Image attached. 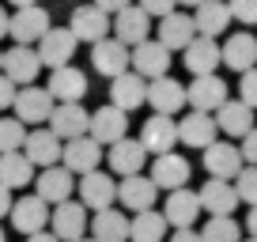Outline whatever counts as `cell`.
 <instances>
[{
  "instance_id": "1",
  "label": "cell",
  "mask_w": 257,
  "mask_h": 242,
  "mask_svg": "<svg viewBox=\"0 0 257 242\" xmlns=\"http://www.w3.org/2000/svg\"><path fill=\"white\" fill-rule=\"evenodd\" d=\"M76 46H80V42H76V34L68 31V27L49 23V31L38 38V49H34V53H38L42 68H61V65H68L76 57Z\"/></svg>"
},
{
  "instance_id": "2",
  "label": "cell",
  "mask_w": 257,
  "mask_h": 242,
  "mask_svg": "<svg viewBox=\"0 0 257 242\" xmlns=\"http://www.w3.org/2000/svg\"><path fill=\"white\" fill-rule=\"evenodd\" d=\"M128 65H133V72L144 76V80H155V76H167L170 72V49L163 46L159 38H144L137 42V46L128 49Z\"/></svg>"
},
{
  "instance_id": "3",
  "label": "cell",
  "mask_w": 257,
  "mask_h": 242,
  "mask_svg": "<svg viewBox=\"0 0 257 242\" xmlns=\"http://www.w3.org/2000/svg\"><path fill=\"white\" fill-rule=\"evenodd\" d=\"M46 31H49V12L38 4L16 8V16H8V34L16 38V46H34Z\"/></svg>"
},
{
  "instance_id": "4",
  "label": "cell",
  "mask_w": 257,
  "mask_h": 242,
  "mask_svg": "<svg viewBox=\"0 0 257 242\" xmlns=\"http://www.w3.org/2000/svg\"><path fill=\"white\" fill-rule=\"evenodd\" d=\"M12 110H16V117L31 121V125H38V121L49 117V110H53V95H49L46 87H38V83H23V87H16V98H12Z\"/></svg>"
},
{
  "instance_id": "5",
  "label": "cell",
  "mask_w": 257,
  "mask_h": 242,
  "mask_svg": "<svg viewBox=\"0 0 257 242\" xmlns=\"http://www.w3.org/2000/svg\"><path fill=\"white\" fill-rule=\"evenodd\" d=\"M49 227H53V234L61 242H72V238H80L83 231H87V208H83L80 201H61V204H53L49 208Z\"/></svg>"
},
{
  "instance_id": "6",
  "label": "cell",
  "mask_w": 257,
  "mask_h": 242,
  "mask_svg": "<svg viewBox=\"0 0 257 242\" xmlns=\"http://www.w3.org/2000/svg\"><path fill=\"white\" fill-rule=\"evenodd\" d=\"M0 72L8 76L16 87H23V83H34V80H38L42 61H38V53H34L31 46H12L8 53L0 57Z\"/></svg>"
},
{
  "instance_id": "7",
  "label": "cell",
  "mask_w": 257,
  "mask_h": 242,
  "mask_svg": "<svg viewBox=\"0 0 257 242\" xmlns=\"http://www.w3.org/2000/svg\"><path fill=\"white\" fill-rule=\"evenodd\" d=\"M46 121H49V133L57 140H72V137L87 133V110H83V102H53Z\"/></svg>"
},
{
  "instance_id": "8",
  "label": "cell",
  "mask_w": 257,
  "mask_h": 242,
  "mask_svg": "<svg viewBox=\"0 0 257 242\" xmlns=\"http://www.w3.org/2000/svg\"><path fill=\"white\" fill-rule=\"evenodd\" d=\"M87 137L95 140V144H113V140L128 137L125 110H117V106H102V110L87 113Z\"/></svg>"
},
{
  "instance_id": "9",
  "label": "cell",
  "mask_w": 257,
  "mask_h": 242,
  "mask_svg": "<svg viewBox=\"0 0 257 242\" xmlns=\"http://www.w3.org/2000/svg\"><path fill=\"white\" fill-rule=\"evenodd\" d=\"M98 159H102V144H95L87 133H83V137H72V140H61V163L72 170V174L95 170Z\"/></svg>"
},
{
  "instance_id": "10",
  "label": "cell",
  "mask_w": 257,
  "mask_h": 242,
  "mask_svg": "<svg viewBox=\"0 0 257 242\" xmlns=\"http://www.w3.org/2000/svg\"><path fill=\"white\" fill-rule=\"evenodd\" d=\"M80 204L83 208H106V204H113L117 201V182H113L110 174H102V170H87V174H80Z\"/></svg>"
},
{
  "instance_id": "11",
  "label": "cell",
  "mask_w": 257,
  "mask_h": 242,
  "mask_svg": "<svg viewBox=\"0 0 257 242\" xmlns=\"http://www.w3.org/2000/svg\"><path fill=\"white\" fill-rule=\"evenodd\" d=\"M113 38L121 42V46H137V42L148 38V31H152V16H144V12L137 8V4H125L121 12H113V23H110Z\"/></svg>"
},
{
  "instance_id": "12",
  "label": "cell",
  "mask_w": 257,
  "mask_h": 242,
  "mask_svg": "<svg viewBox=\"0 0 257 242\" xmlns=\"http://www.w3.org/2000/svg\"><path fill=\"white\" fill-rule=\"evenodd\" d=\"M227 83L219 80L216 72H208V76H193V83L185 87V102L193 106V110H204V113H216V106L227 98Z\"/></svg>"
},
{
  "instance_id": "13",
  "label": "cell",
  "mask_w": 257,
  "mask_h": 242,
  "mask_svg": "<svg viewBox=\"0 0 257 242\" xmlns=\"http://www.w3.org/2000/svg\"><path fill=\"white\" fill-rule=\"evenodd\" d=\"M144 95H148V80L137 72H117L110 76V106H117V110H137V106H144Z\"/></svg>"
},
{
  "instance_id": "14",
  "label": "cell",
  "mask_w": 257,
  "mask_h": 242,
  "mask_svg": "<svg viewBox=\"0 0 257 242\" xmlns=\"http://www.w3.org/2000/svg\"><path fill=\"white\" fill-rule=\"evenodd\" d=\"M46 91L53 95V102H83V95H87V76H83L80 68H72V65H61V68L49 72Z\"/></svg>"
},
{
  "instance_id": "15",
  "label": "cell",
  "mask_w": 257,
  "mask_h": 242,
  "mask_svg": "<svg viewBox=\"0 0 257 242\" xmlns=\"http://www.w3.org/2000/svg\"><path fill=\"white\" fill-rule=\"evenodd\" d=\"M91 65H95V72L98 76H117V72H125L128 68V46H121L117 38H98V42H91Z\"/></svg>"
},
{
  "instance_id": "16",
  "label": "cell",
  "mask_w": 257,
  "mask_h": 242,
  "mask_svg": "<svg viewBox=\"0 0 257 242\" xmlns=\"http://www.w3.org/2000/svg\"><path fill=\"white\" fill-rule=\"evenodd\" d=\"M140 144H144V152H174L178 144V125L170 113H152V117L144 121V129H140Z\"/></svg>"
},
{
  "instance_id": "17",
  "label": "cell",
  "mask_w": 257,
  "mask_h": 242,
  "mask_svg": "<svg viewBox=\"0 0 257 242\" xmlns=\"http://www.w3.org/2000/svg\"><path fill=\"white\" fill-rule=\"evenodd\" d=\"M167 204H163V219L167 227H193V219L201 216V201L189 186H178V189H167Z\"/></svg>"
},
{
  "instance_id": "18",
  "label": "cell",
  "mask_w": 257,
  "mask_h": 242,
  "mask_svg": "<svg viewBox=\"0 0 257 242\" xmlns=\"http://www.w3.org/2000/svg\"><path fill=\"white\" fill-rule=\"evenodd\" d=\"M201 152H204V170H208L212 178H223V182H231V178L242 170L238 148L227 144V140H212V144H204Z\"/></svg>"
},
{
  "instance_id": "19",
  "label": "cell",
  "mask_w": 257,
  "mask_h": 242,
  "mask_svg": "<svg viewBox=\"0 0 257 242\" xmlns=\"http://www.w3.org/2000/svg\"><path fill=\"white\" fill-rule=\"evenodd\" d=\"M155 197H159V186L144 174H125V182H117V201H121V208H128V212L155 208Z\"/></svg>"
},
{
  "instance_id": "20",
  "label": "cell",
  "mask_w": 257,
  "mask_h": 242,
  "mask_svg": "<svg viewBox=\"0 0 257 242\" xmlns=\"http://www.w3.org/2000/svg\"><path fill=\"white\" fill-rule=\"evenodd\" d=\"M110 152H106V159H110V170L113 174H140L144 170V163H148V152H144V144L140 140H128V137H121V140H113V144H106Z\"/></svg>"
},
{
  "instance_id": "21",
  "label": "cell",
  "mask_w": 257,
  "mask_h": 242,
  "mask_svg": "<svg viewBox=\"0 0 257 242\" xmlns=\"http://www.w3.org/2000/svg\"><path fill=\"white\" fill-rule=\"evenodd\" d=\"M68 31L76 34V42H98L110 34V16H106L102 8H95V4H83V8L72 12V23H68Z\"/></svg>"
},
{
  "instance_id": "22",
  "label": "cell",
  "mask_w": 257,
  "mask_h": 242,
  "mask_svg": "<svg viewBox=\"0 0 257 242\" xmlns=\"http://www.w3.org/2000/svg\"><path fill=\"white\" fill-rule=\"evenodd\" d=\"M8 212H12V227H16V231H23V234H34V231H42V227L49 223V204L42 201L38 193L12 201Z\"/></svg>"
},
{
  "instance_id": "23",
  "label": "cell",
  "mask_w": 257,
  "mask_h": 242,
  "mask_svg": "<svg viewBox=\"0 0 257 242\" xmlns=\"http://www.w3.org/2000/svg\"><path fill=\"white\" fill-rule=\"evenodd\" d=\"M72 189H76V174L68 167H42V174H38V197L46 204H61V201H68L72 197Z\"/></svg>"
},
{
  "instance_id": "24",
  "label": "cell",
  "mask_w": 257,
  "mask_h": 242,
  "mask_svg": "<svg viewBox=\"0 0 257 242\" xmlns=\"http://www.w3.org/2000/svg\"><path fill=\"white\" fill-rule=\"evenodd\" d=\"M219 65L234 68V72H246V68L257 65V38L253 34H231V38L219 46Z\"/></svg>"
},
{
  "instance_id": "25",
  "label": "cell",
  "mask_w": 257,
  "mask_h": 242,
  "mask_svg": "<svg viewBox=\"0 0 257 242\" xmlns=\"http://www.w3.org/2000/svg\"><path fill=\"white\" fill-rule=\"evenodd\" d=\"M144 102H152L155 113H178L185 106V87L178 80H170V76H155V80L148 83Z\"/></svg>"
},
{
  "instance_id": "26",
  "label": "cell",
  "mask_w": 257,
  "mask_h": 242,
  "mask_svg": "<svg viewBox=\"0 0 257 242\" xmlns=\"http://www.w3.org/2000/svg\"><path fill=\"white\" fill-rule=\"evenodd\" d=\"M231 27V12H227L223 0H201L197 12H193V31L201 38H219V34Z\"/></svg>"
},
{
  "instance_id": "27",
  "label": "cell",
  "mask_w": 257,
  "mask_h": 242,
  "mask_svg": "<svg viewBox=\"0 0 257 242\" xmlns=\"http://www.w3.org/2000/svg\"><path fill=\"white\" fill-rule=\"evenodd\" d=\"M174 125H178V140L189 144V148H204V144L216 140V117L204 113V110H189L182 121H174Z\"/></svg>"
},
{
  "instance_id": "28",
  "label": "cell",
  "mask_w": 257,
  "mask_h": 242,
  "mask_svg": "<svg viewBox=\"0 0 257 242\" xmlns=\"http://www.w3.org/2000/svg\"><path fill=\"white\" fill-rule=\"evenodd\" d=\"M197 201H201V212H212V216H231V212L238 208L234 186H231V182H223V178L204 182L201 193H197Z\"/></svg>"
},
{
  "instance_id": "29",
  "label": "cell",
  "mask_w": 257,
  "mask_h": 242,
  "mask_svg": "<svg viewBox=\"0 0 257 242\" xmlns=\"http://www.w3.org/2000/svg\"><path fill=\"white\" fill-rule=\"evenodd\" d=\"M19 148H23V155L34 163V167H53V163H61V140H57L49 129L27 133Z\"/></svg>"
},
{
  "instance_id": "30",
  "label": "cell",
  "mask_w": 257,
  "mask_h": 242,
  "mask_svg": "<svg viewBox=\"0 0 257 242\" xmlns=\"http://www.w3.org/2000/svg\"><path fill=\"white\" fill-rule=\"evenodd\" d=\"M216 129H223L227 137H242L253 129V110L242 98H223L216 106Z\"/></svg>"
},
{
  "instance_id": "31",
  "label": "cell",
  "mask_w": 257,
  "mask_h": 242,
  "mask_svg": "<svg viewBox=\"0 0 257 242\" xmlns=\"http://www.w3.org/2000/svg\"><path fill=\"white\" fill-rule=\"evenodd\" d=\"M197 38V31H193V16H185V12H167V16L159 19V42L174 53V49H185L189 42Z\"/></svg>"
},
{
  "instance_id": "32",
  "label": "cell",
  "mask_w": 257,
  "mask_h": 242,
  "mask_svg": "<svg viewBox=\"0 0 257 242\" xmlns=\"http://www.w3.org/2000/svg\"><path fill=\"white\" fill-rule=\"evenodd\" d=\"M148 178H152L159 189H178V186L189 182V163L178 152H163V155H155V167H152Z\"/></svg>"
},
{
  "instance_id": "33",
  "label": "cell",
  "mask_w": 257,
  "mask_h": 242,
  "mask_svg": "<svg viewBox=\"0 0 257 242\" xmlns=\"http://www.w3.org/2000/svg\"><path fill=\"white\" fill-rule=\"evenodd\" d=\"M182 53H185V68H189L193 76H208V72H216V65H219L216 38H201V34H197Z\"/></svg>"
},
{
  "instance_id": "34",
  "label": "cell",
  "mask_w": 257,
  "mask_h": 242,
  "mask_svg": "<svg viewBox=\"0 0 257 242\" xmlns=\"http://www.w3.org/2000/svg\"><path fill=\"white\" fill-rule=\"evenodd\" d=\"M91 238L95 242H125L128 238V219L125 212H117L113 204H106V208L95 212V227H91Z\"/></svg>"
},
{
  "instance_id": "35",
  "label": "cell",
  "mask_w": 257,
  "mask_h": 242,
  "mask_svg": "<svg viewBox=\"0 0 257 242\" xmlns=\"http://www.w3.org/2000/svg\"><path fill=\"white\" fill-rule=\"evenodd\" d=\"M0 182L8 189H19L27 186V182H34V163L27 159L23 152H0Z\"/></svg>"
},
{
  "instance_id": "36",
  "label": "cell",
  "mask_w": 257,
  "mask_h": 242,
  "mask_svg": "<svg viewBox=\"0 0 257 242\" xmlns=\"http://www.w3.org/2000/svg\"><path fill=\"white\" fill-rule=\"evenodd\" d=\"M128 238L133 242H163L167 238V219H163V212L140 208L137 216L128 219Z\"/></svg>"
},
{
  "instance_id": "37",
  "label": "cell",
  "mask_w": 257,
  "mask_h": 242,
  "mask_svg": "<svg viewBox=\"0 0 257 242\" xmlns=\"http://www.w3.org/2000/svg\"><path fill=\"white\" fill-rule=\"evenodd\" d=\"M197 234H201V242H238L242 238L238 223H234L231 216H212L208 223H204V231H197Z\"/></svg>"
},
{
  "instance_id": "38",
  "label": "cell",
  "mask_w": 257,
  "mask_h": 242,
  "mask_svg": "<svg viewBox=\"0 0 257 242\" xmlns=\"http://www.w3.org/2000/svg\"><path fill=\"white\" fill-rule=\"evenodd\" d=\"M231 182H234V197H238V201H246L249 208H253V204H257V167H253V163H249V167H242Z\"/></svg>"
},
{
  "instance_id": "39",
  "label": "cell",
  "mask_w": 257,
  "mask_h": 242,
  "mask_svg": "<svg viewBox=\"0 0 257 242\" xmlns=\"http://www.w3.org/2000/svg\"><path fill=\"white\" fill-rule=\"evenodd\" d=\"M27 137V125L19 117H0V152H16Z\"/></svg>"
},
{
  "instance_id": "40",
  "label": "cell",
  "mask_w": 257,
  "mask_h": 242,
  "mask_svg": "<svg viewBox=\"0 0 257 242\" xmlns=\"http://www.w3.org/2000/svg\"><path fill=\"white\" fill-rule=\"evenodd\" d=\"M227 12H231V19H238L246 27L257 23V0H227Z\"/></svg>"
},
{
  "instance_id": "41",
  "label": "cell",
  "mask_w": 257,
  "mask_h": 242,
  "mask_svg": "<svg viewBox=\"0 0 257 242\" xmlns=\"http://www.w3.org/2000/svg\"><path fill=\"white\" fill-rule=\"evenodd\" d=\"M242 83H238V98L249 106V110H257V65L246 68V72H238Z\"/></svg>"
},
{
  "instance_id": "42",
  "label": "cell",
  "mask_w": 257,
  "mask_h": 242,
  "mask_svg": "<svg viewBox=\"0 0 257 242\" xmlns=\"http://www.w3.org/2000/svg\"><path fill=\"white\" fill-rule=\"evenodd\" d=\"M137 8L144 12V16H155V19H163L167 12H174V8H178V0H140Z\"/></svg>"
},
{
  "instance_id": "43",
  "label": "cell",
  "mask_w": 257,
  "mask_h": 242,
  "mask_svg": "<svg viewBox=\"0 0 257 242\" xmlns=\"http://www.w3.org/2000/svg\"><path fill=\"white\" fill-rule=\"evenodd\" d=\"M238 155H242V163H253V167H257V129L242 133V148H238Z\"/></svg>"
},
{
  "instance_id": "44",
  "label": "cell",
  "mask_w": 257,
  "mask_h": 242,
  "mask_svg": "<svg viewBox=\"0 0 257 242\" xmlns=\"http://www.w3.org/2000/svg\"><path fill=\"white\" fill-rule=\"evenodd\" d=\"M12 98H16V83H12L8 76L0 72V113H4V110H12Z\"/></svg>"
},
{
  "instance_id": "45",
  "label": "cell",
  "mask_w": 257,
  "mask_h": 242,
  "mask_svg": "<svg viewBox=\"0 0 257 242\" xmlns=\"http://www.w3.org/2000/svg\"><path fill=\"white\" fill-rule=\"evenodd\" d=\"M163 242H201V234L193 231V227H174V234L163 238Z\"/></svg>"
},
{
  "instance_id": "46",
  "label": "cell",
  "mask_w": 257,
  "mask_h": 242,
  "mask_svg": "<svg viewBox=\"0 0 257 242\" xmlns=\"http://www.w3.org/2000/svg\"><path fill=\"white\" fill-rule=\"evenodd\" d=\"M125 4H128V0H95V8H102L106 16H113V12H121V8H125Z\"/></svg>"
},
{
  "instance_id": "47",
  "label": "cell",
  "mask_w": 257,
  "mask_h": 242,
  "mask_svg": "<svg viewBox=\"0 0 257 242\" xmlns=\"http://www.w3.org/2000/svg\"><path fill=\"white\" fill-rule=\"evenodd\" d=\"M8 208H12V189L4 186V182H0V219L8 216Z\"/></svg>"
},
{
  "instance_id": "48",
  "label": "cell",
  "mask_w": 257,
  "mask_h": 242,
  "mask_svg": "<svg viewBox=\"0 0 257 242\" xmlns=\"http://www.w3.org/2000/svg\"><path fill=\"white\" fill-rule=\"evenodd\" d=\"M27 242H61L57 238L53 231H46V227H42V231H34V234H27Z\"/></svg>"
},
{
  "instance_id": "49",
  "label": "cell",
  "mask_w": 257,
  "mask_h": 242,
  "mask_svg": "<svg viewBox=\"0 0 257 242\" xmlns=\"http://www.w3.org/2000/svg\"><path fill=\"white\" fill-rule=\"evenodd\" d=\"M246 231H249V238H257V204H253V212L246 216Z\"/></svg>"
},
{
  "instance_id": "50",
  "label": "cell",
  "mask_w": 257,
  "mask_h": 242,
  "mask_svg": "<svg viewBox=\"0 0 257 242\" xmlns=\"http://www.w3.org/2000/svg\"><path fill=\"white\" fill-rule=\"evenodd\" d=\"M4 34H8V12L0 8V38H4Z\"/></svg>"
},
{
  "instance_id": "51",
  "label": "cell",
  "mask_w": 257,
  "mask_h": 242,
  "mask_svg": "<svg viewBox=\"0 0 257 242\" xmlns=\"http://www.w3.org/2000/svg\"><path fill=\"white\" fill-rule=\"evenodd\" d=\"M8 4H16V8H27V4H34V0H8Z\"/></svg>"
},
{
  "instance_id": "52",
  "label": "cell",
  "mask_w": 257,
  "mask_h": 242,
  "mask_svg": "<svg viewBox=\"0 0 257 242\" xmlns=\"http://www.w3.org/2000/svg\"><path fill=\"white\" fill-rule=\"evenodd\" d=\"M178 4H185V8H197V4H201V0H178Z\"/></svg>"
},
{
  "instance_id": "53",
  "label": "cell",
  "mask_w": 257,
  "mask_h": 242,
  "mask_svg": "<svg viewBox=\"0 0 257 242\" xmlns=\"http://www.w3.org/2000/svg\"><path fill=\"white\" fill-rule=\"evenodd\" d=\"M72 242H95V238H87V234H80V238H72Z\"/></svg>"
},
{
  "instance_id": "54",
  "label": "cell",
  "mask_w": 257,
  "mask_h": 242,
  "mask_svg": "<svg viewBox=\"0 0 257 242\" xmlns=\"http://www.w3.org/2000/svg\"><path fill=\"white\" fill-rule=\"evenodd\" d=\"M0 242H4V227H0Z\"/></svg>"
},
{
  "instance_id": "55",
  "label": "cell",
  "mask_w": 257,
  "mask_h": 242,
  "mask_svg": "<svg viewBox=\"0 0 257 242\" xmlns=\"http://www.w3.org/2000/svg\"><path fill=\"white\" fill-rule=\"evenodd\" d=\"M238 242H242V238H238ZM249 242H257V238H249Z\"/></svg>"
},
{
  "instance_id": "56",
  "label": "cell",
  "mask_w": 257,
  "mask_h": 242,
  "mask_svg": "<svg viewBox=\"0 0 257 242\" xmlns=\"http://www.w3.org/2000/svg\"><path fill=\"white\" fill-rule=\"evenodd\" d=\"M0 57H4V53H0Z\"/></svg>"
}]
</instances>
